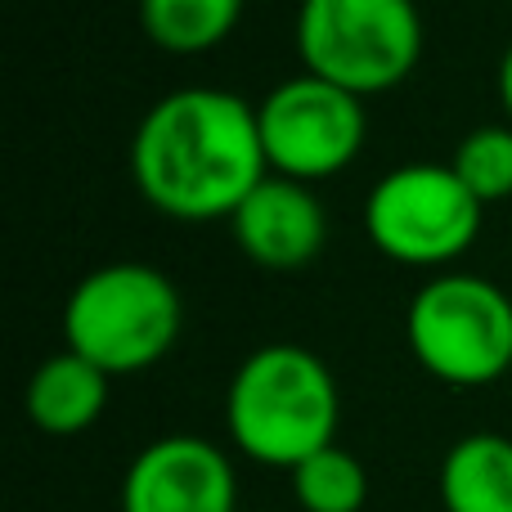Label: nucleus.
Wrapping results in <instances>:
<instances>
[{
    "instance_id": "2eb2a0df",
    "label": "nucleus",
    "mask_w": 512,
    "mask_h": 512,
    "mask_svg": "<svg viewBox=\"0 0 512 512\" xmlns=\"http://www.w3.org/2000/svg\"><path fill=\"white\" fill-rule=\"evenodd\" d=\"M499 104H504L508 126H512V45L504 50V59H499Z\"/></svg>"
},
{
    "instance_id": "423d86ee",
    "label": "nucleus",
    "mask_w": 512,
    "mask_h": 512,
    "mask_svg": "<svg viewBox=\"0 0 512 512\" xmlns=\"http://www.w3.org/2000/svg\"><path fill=\"white\" fill-rule=\"evenodd\" d=\"M486 207L450 162H405L364 198V234L387 261L441 270L477 243Z\"/></svg>"
},
{
    "instance_id": "1a4fd4ad",
    "label": "nucleus",
    "mask_w": 512,
    "mask_h": 512,
    "mask_svg": "<svg viewBox=\"0 0 512 512\" xmlns=\"http://www.w3.org/2000/svg\"><path fill=\"white\" fill-rule=\"evenodd\" d=\"M239 252L261 270H301L328 243V216L315 189L288 176H265L230 216Z\"/></svg>"
},
{
    "instance_id": "20e7f679",
    "label": "nucleus",
    "mask_w": 512,
    "mask_h": 512,
    "mask_svg": "<svg viewBox=\"0 0 512 512\" xmlns=\"http://www.w3.org/2000/svg\"><path fill=\"white\" fill-rule=\"evenodd\" d=\"M405 342L445 387H490L512 369V297L486 274H432L409 297Z\"/></svg>"
},
{
    "instance_id": "0eeeda50",
    "label": "nucleus",
    "mask_w": 512,
    "mask_h": 512,
    "mask_svg": "<svg viewBox=\"0 0 512 512\" xmlns=\"http://www.w3.org/2000/svg\"><path fill=\"white\" fill-rule=\"evenodd\" d=\"M256 126L270 176H288L301 185L342 176L360 158L369 135L364 99L310 72L279 81L256 104Z\"/></svg>"
},
{
    "instance_id": "f8f14e48",
    "label": "nucleus",
    "mask_w": 512,
    "mask_h": 512,
    "mask_svg": "<svg viewBox=\"0 0 512 512\" xmlns=\"http://www.w3.org/2000/svg\"><path fill=\"white\" fill-rule=\"evenodd\" d=\"M248 0H140V27L167 54H207L239 27Z\"/></svg>"
},
{
    "instance_id": "39448f33",
    "label": "nucleus",
    "mask_w": 512,
    "mask_h": 512,
    "mask_svg": "<svg viewBox=\"0 0 512 512\" xmlns=\"http://www.w3.org/2000/svg\"><path fill=\"white\" fill-rule=\"evenodd\" d=\"M301 72L369 99L396 90L423 59V18L414 0H301Z\"/></svg>"
},
{
    "instance_id": "ddd939ff",
    "label": "nucleus",
    "mask_w": 512,
    "mask_h": 512,
    "mask_svg": "<svg viewBox=\"0 0 512 512\" xmlns=\"http://www.w3.org/2000/svg\"><path fill=\"white\" fill-rule=\"evenodd\" d=\"M288 477H292V499H297L301 512H360L364 499H369V472L342 445L310 454Z\"/></svg>"
},
{
    "instance_id": "6e6552de",
    "label": "nucleus",
    "mask_w": 512,
    "mask_h": 512,
    "mask_svg": "<svg viewBox=\"0 0 512 512\" xmlns=\"http://www.w3.org/2000/svg\"><path fill=\"white\" fill-rule=\"evenodd\" d=\"M122 512H243L230 454L194 432L158 436L126 468Z\"/></svg>"
},
{
    "instance_id": "9b49d317",
    "label": "nucleus",
    "mask_w": 512,
    "mask_h": 512,
    "mask_svg": "<svg viewBox=\"0 0 512 512\" xmlns=\"http://www.w3.org/2000/svg\"><path fill=\"white\" fill-rule=\"evenodd\" d=\"M436 490L445 512H512V436H459L441 459Z\"/></svg>"
},
{
    "instance_id": "7ed1b4c3",
    "label": "nucleus",
    "mask_w": 512,
    "mask_h": 512,
    "mask_svg": "<svg viewBox=\"0 0 512 512\" xmlns=\"http://www.w3.org/2000/svg\"><path fill=\"white\" fill-rule=\"evenodd\" d=\"M185 328L180 288L144 261H113L81 274L63 301V346L122 378L167 360Z\"/></svg>"
},
{
    "instance_id": "dca6fc26",
    "label": "nucleus",
    "mask_w": 512,
    "mask_h": 512,
    "mask_svg": "<svg viewBox=\"0 0 512 512\" xmlns=\"http://www.w3.org/2000/svg\"><path fill=\"white\" fill-rule=\"evenodd\" d=\"M252 512H265V508H252Z\"/></svg>"
},
{
    "instance_id": "f257e3e1",
    "label": "nucleus",
    "mask_w": 512,
    "mask_h": 512,
    "mask_svg": "<svg viewBox=\"0 0 512 512\" xmlns=\"http://www.w3.org/2000/svg\"><path fill=\"white\" fill-rule=\"evenodd\" d=\"M265 176L256 108L234 90L180 86L131 135L135 189L171 221H230Z\"/></svg>"
},
{
    "instance_id": "9d476101",
    "label": "nucleus",
    "mask_w": 512,
    "mask_h": 512,
    "mask_svg": "<svg viewBox=\"0 0 512 512\" xmlns=\"http://www.w3.org/2000/svg\"><path fill=\"white\" fill-rule=\"evenodd\" d=\"M108 387H113V378L99 364H90L86 355L63 346L59 355L36 364V373L27 378V423L45 436H81L104 418Z\"/></svg>"
},
{
    "instance_id": "f03ea898",
    "label": "nucleus",
    "mask_w": 512,
    "mask_h": 512,
    "mask_svg": "<svg viewBox=\"0 0 512 512\" xmlns=\"http://www.w3.org/2000/svg\"><path fill=\"white\" fill-rule=\"evenodd\" d=\"M342 396L315 351L297 342L256 346L225 391V427L243 459L292 472L310 454L337 445Z\"/></svg>"
},
{
    "instance_id": "4468645a",
    "label": "nucleus",
    "mask_w": 512,
    "mask_h": 512,
    "mask_svg": "<svg viewBox=\"0 0 512 512\" xmlns=\"http://www.w3.org/2000/svg\"><path fill=\"white\" fill-rule=\"evenodd\" d=\"M450 167L472 189V198L481 207L512 198V126L490 122V126L468 131L459 140V149H454Z\"/></svg>"
}]
</instances>
